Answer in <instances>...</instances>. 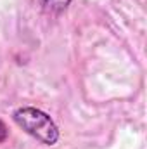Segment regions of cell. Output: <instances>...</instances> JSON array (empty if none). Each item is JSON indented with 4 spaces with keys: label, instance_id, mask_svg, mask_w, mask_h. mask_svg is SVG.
Here are the masks:
<instances>
[{
    "label": "cell",
    "instance_id": "cell-1",
    "mask_svg": "<svg viewBox=\"0 0 147 149\" xmlns=\"http://www.w3.org/2000/svg\"><path fill=\"white\" fill-rule=\"evenodd\" d=\"M12 120L28 135H31L33 139H37L38 142L45 146H54L59 141L57 125L47 113H43L38 108H31V106L19 108L12 113Z\"/></svg>",
    "mask_w": 147,
    "mask_h": 149
},
{
    "label": "cell",
    "instance_id": "cell-2",
    "mask_svg": "<svg viewBox=\"0 0 147 149\" xmlns=\"http://www.w3.org/2000/svg\"><path fill=\"white\" fill-rule=\"evenodd\" d=\"M71 2L73 0H35L40 10H43L47 14H61L71 5Z\"/></svg>",
    "mask_w": 147,
    "mask_h": 149
},
{
    "label": "cell",
    "instance_id": "cell-3",
    "mask_svg": "<svg viewBox=\"0 0 147 149\" xmlns=\"http://www.w3.org/2000/svg\"><path fill=\"white\" fill-rule=\"evenodd\" d=\"M7 135H9V130H7V127H5V123L0 120V142H3L5 139H7Z\"/></svg>",
    "mask_w": 147,
    "mask_h": 149
}]
</instances>
